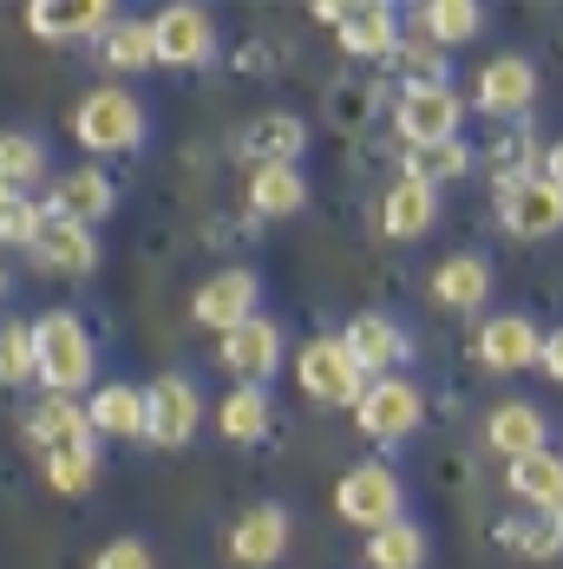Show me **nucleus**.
I'll use <instances>...</instances> for the list:
<instances>
[{
  "label": "nucleus",
  "instance_id": "obj_14",
  "mask_svg": "<svg viewBox=\"0 0 563 569\" xmlns=\"http://www.w3.org/2000/svg\"><path fill=\"white\" fill-rule=\"evenodd\" d=\"M33 262H40L47 276L79 282V276H92V269H99V236H92L86 223H72V217H47L40 242H33Z\"/></svg>",
  "mask_w": 563,
  "mask_h": 569
},
{
  "label": "nucleus",
  "instance_id": "obj_16",
  "mask_svg": "<svg viewBox=\"0 0 563 569\" xmlns=\"http://www.w3.org/2000/svg\"><path fill=\"white\" fill-rule=\"evenodd\" d=\"M537 321H524V315H492L485 328H478V360L492 367V373H524V367H537Z\"/></svg>",
  "mask_w": 563,
  "mask_h": 569
},
{
  "label": "nucleus",
  "instance_id": "obj_17",
  "mask_svg": "<svg viewBox=\"0 0 563 569\" xmlns=\"http://www.w3.org/2000/svg\"><path fill=\"white\" fill-rule=\"evenodd\" d=\"M485 446L505 458H531L551 446V426H544V412L537 406H524V399H505V406H492L485 412Z\"/></svg>",
  "mask_w": 563,
  "mask_h": 569
},
{
  "label": "nucleus",
  "instance_id": "obj_38",
  "mask_svg": "<svg viewBox=\"0 0 563 569\" xmlns=\"http://www.w3.org/2000/svg\"><path fill=\"white\" fill-rule=\"evenodd\" d=\"M92 569H158V557H151L145 537H112V543L92 557Z\"/></svg>",
  "mask_w": 563,
  "mask_h": 569
},
{
  "label": "nucleus",
  "instance_id": "obj_32",
  "mask_svg": "<svg viewBox=\"0 0 563 569\" xmlns=\"http://www.w3.org/2000/svg\"><path fill=\"white\" fill-rule=\"evenodd\" d=\"M419 27H426V40L446 53V47H465V40L485 27V13H478L472 0H433V7H419Z\"/></svg>",
  "mask_w": 563,
  "mask_h": 569
},
{
  "label": "nucleus",
  "instance_id": "obj_22",
  "mask_svg": "<svg viewBox=\"0 0 563 569\" xmlns=\"http://www.w3.org/2000/svg\"><path fill=\"white\" fill-rule=\"evenodd\" d=\"M433 223H439V190H426V183L399 177L394 190L381 197V229H387L394 242H413V236H426Z\"/></svg>",
  "mask_w": 563,
  "mask_h": 569
},
{
  "label": "nucleus",
  "instance_id": "obj_40",
  "mask_svg": "<svg viewBox=\"0 0 563 569\" xmlns=\"http://www.w3.org/2000/svg\"><path fill=\"white\" fill-rule=\"evenodd\" d=\"M544 177H551V183L563 190V138L551 144V151H544Z\"/></svg>",
  "mask_w": 563,
  "mask_h": 569
},
{
  "label": "nucleus",
  "instance_id": "obj_29",
  "mask_svg": "<svg viewBox=\"0 0 563 569\" xmlns=\"http://www.w3.org/2000/svg\"><path fill=\"white\" fill-rule=\"evenodd\" d=\"M419 563H426V537H419L413 517H399V523L367 537V569H419Z\"/></svg>",
  "mask_w": 563,
  "mask_h": 569
},
{
  "label": "nucleus",
  "instance_id": "obj_8",
  "mask_svg": "<svg viewBox=\"0 0 563 569\" xmlns=\"http://www.w3.org/2000/svg\"><path fill=\"white\" fill-rule=\"evenodd\" d=\"M197 426H204V399L197 387L184 380V373H165V380H151L145 387V439L151 446H190L197 439Z\"/></svg>",
  "mask_w": 563,
  "mask_h": 569
},
{
  "label": "nucleus",
  "instance_id": "obj_3",
  "mask_svg": "<svg viewBox=\"0 0 563 569\" xmlns=\"http://www.w3.org/2000/svg\"><path fill=\"white\" fill-rule=\"evenodd\" d=\"M295 387L308 399H322V406H360V393H367L374 380H367V367L347 353L340 335H322V341H308L295 353Z\"/></svg>",
  "mask_w": 563,
  "mask_h": 569
},
{
  "label": "nucleus",
  "instance_id": "obj_23",
  "mask_svg": "<svg viewBox=\"0 0 563 569\" xmlns=\"http://www.w3.org/2000/svg\"><path fill=\"white\" fill-rule=\"evenodd\" d=\"M86 419H92L99 439H145V387H131V380L99 387L86 399Z\"/></svg>",
  "mask_w": 563,
  "mask_h": 569
},
{
  "label": "nucleus",
  "instance_id": "obj_25",
  "mask_svg": "<svg viewBox=\"0 0 563 569\" xmlns=\"http://www.w3.org/2000/svg\"><path fill=\"white\" fill-rule=\"evenodd\" d=\"M485 295H492V269H485V256H446V262L433 269V301H439V308L472 315V308H485Z\"/></svg>",
  "mask_w": 563,
  "mask_h": 569
},
{
  "label": "nucleus",
  "instance_id": "obj_19",
  "mask_svg": "<svg viewBox=\"0 0 563 569\" xmlns=\"http://www.w3.org/2000/svg\"><path fill=\"white\" fill-rule=\"evenodd\" d=\"M112 210V177L99 171V164H79V171H66L53 183V197H47V217H72V223H99Z\"/></svg>",
  "mask_w": 563,
  "mask_h": 569
},
{
  "label": "nucleus",
  "instance_id": "obj_35",
  "mask_svg": "<svg viewBox=\"0 0 563 569\" xmlns=\"http://www.w3.org/2000/svg\"><path fill=\"white\" fill-rule=\"evenodd\" d=\"M27 380H40L33 321H0V387H27Z\"/></svg>",
  "mask_w": 563,
  "mask_h": 569
},
{
  "label": "nucleus",
  "instance_id": "obj_15",
  "mask_svg": "<svg viewBox=\"0 0 563 569\" xmlns=\"http://www.w3.org/2000/svg\"><path fill=\"white\" fill-rule=\"evenodd\" d=\"M282 557H288V511H282V505H256V511L236 517V530H229V563L276 569Z\"/></svg>",
  "mask_w": 563,
  "mask_h": 569
},
{
  "label": "nucleus",
  "instance_id": "obj_4",
  "mask_svg": "<svg viewBox=\"0 0 563 569\" xmlns=\"http://www.w3.org/2000/svg\"><path fill=\"white\" fill-rule=\"evenodd\" d=\"M419 419H426V399H419L413 380H399V373L374 380V387L360 393V406H354V426H360V439H374V446H399V439H413Z\"/></svg>",
  "mask_w": 563,
  "mask_h": 569
},
{
  "label": "nucleus",
  "instance_id": "obj_31",
  "mask_svg": "<svg viewBox=\"0 0 563 569\" xmlns=\"http://www.w3.org/2000/svg\"><path fill=\"white\" fill-rule=\"evenodd\" d=\"M217 426H224V439H236V446L263 439L269 432V399H263V387H229L224 406H217Z\"/></svg>",
  "mask_w": 563,
  "mask_h": 569
},
{
  "label": "nucleus",
  "instance_id": "obj_6",
  "mask_svg": "<svg viewBox=\"0 0 563 569\" xmlns=\"http://www.w3.org/2000/svg\"><path fill=\"white\" fill-rule=\"evenodd\" d=\"M458 118H465V99H458L452 79H439V86H406L399 106H394V124H399V138H406L413 151L458 138Z\"/></svg>",
  "mask_w": 563,
  "mask_h": 569
},
{
  "label": "nucleus",
  "instance_id": "obj_13",
  "mask_svg": "<svg viewBox=\"0 0 563 569\" xmlns=\"http://www.w3.org/2000/svg\"><path fill=\"white\" fill-rule=\"evenodd\" d=\"M27 27L40 40H106L118 13L112 0H40V7H27Z\"/></svg>",
  "mask_w": 563,
  "mask_h": 569
},
{
  "label": "nucleus",
  "instance_id": "obj_2",
  "mask_svg": "<svg viewBox=\"0 0 563 569\" xmlns=\"http://www.w3.org/2000/svg\"><path fill=\"white\" fill-rule=\"evenodd\" d=\"M145 131H151L145 99H138V92H125V86H99V92H86V99L72 106V138H79V151L125 158V151H138V144H145Z\"/></svg>",
  "mask_w": 563,
  "mask_h": 569
},
{
  "label": "nucleus",
  "instance_id": "obj_5",
  "mask_svg": "<svg viewBox=\"0 0 563 569\" xmlns=\"http://www.w3.org/2000/svg\"><path fill=\"white\" fill-rule=\"evenodd\" d=\"M498 223H505V236H517V242L557 236L563 229V190L544 171L537 177H505V183H498Z\"/></svg>",
  "mask_w": 563,
  "mask_h": 569
},
{
  "label": "nucleus",
  "instance_id": "obj_12",
  "mask_svg": "<svg viewBox=\"0 0 563 569\" xmlns=\"http://www.w3.org/2000/svg\"><path fill=\"white\" fill-rule=\"evenodd\" d=\"M531 99H537V72H531V59H517V53L485 59L478 79H472V106L492 112V118L531 112Z\"/></svg>",
  "mask_w": 563,
  "mask_h": 569
},
{
  "label": "nucleus",
  "instance_id": "obj_21",
  "mask_svg": "<svg viewBox=\"0 0 563 569\" xmlns=\"http://www.w3.org/2000/svg\"><path fill=\"white\" fill-rule=\"evenodd\" d=\"M340 341H347V353L367 367V380H387L399 360H406V335H399L387 315H360V321H347Z\"/></svg>",
  "mask_w": 563,
  "mask_h": 569
},
{
  "label": "nucleus",
  "instance_id": "obj_37",
  "mask_svg": "<svg viewBox=\"0 0 563 569\" xmlns=\"http://www.w3.org/2000/svg\"><path fill=\"white\" fill-rule=\"evenodd\" d=\"M40 229H47V203H13L7 217H0V242H13V249H33L40 242Z\"/></svg>",
  "mask_w": 563,
  "mask_h": 569
},
{
  "label": "nucleus",
  "instance_id": "obj_39",
  "mask_svg": "<svg viewBox=\"0 0 563 569\" xmlns=\"http://www.w3.org/2000/svg\"><path fill=\"white\" fill-rule=\"evenodd\" d=\"M537 367H544V373L563 387V328H551V335H544V347H537Z\"/></svg>",
  "mask_w": 563,
  "mask_h": 569
},
{
  "label": "nucleus",
  "instance_id": "obj_11",
  "mask_svg": "<svg viewBox=\"0 0 563 569\" xmlns=\"http://www.w3.org/2000/svg\"><path fill=\"white\" fill-rule=\"evenodd\" d=\"M151 47H158V66H204L217 53V20L204 7H165L151 20Z\"/></svg>",
  "mask_w": 563,
  "mask_h": 569
},
{
  "label": "nucleus",
  "instance_id": "obj_26",
  "mask_svg": "<svg viewBox=\"0 0 563 569\" xmlns=\"http://www.w3.org/2000/svg\"><path fill=\"white\" fill-rule=\"evenodd\" d=\"M308 203V177L295 164H256L249 171V210L256 217H295Z\"/></svg>",
  "mask_w": 563,
  "mask_h": 569
},
{
  "label": "nucleus",
  "instance_id": "obj_9",
  "mask_svg": "<svg viewBox=\"0 0 563 569\" xmlns=\"http://www.w3.org/2000/svg\"><path fill=\"white\" fill-rule=\"evenodd\" d=\"M217 367L236 373V387H263V380L282 367V328L269 321V315H249L243 328L217 335Z\"/></svg>",
  "mask_w": 563,
  "mask_h": 569
},
{
  "label": "nucleus",
  "instance_id": "obj_27",
  "mask_svg": "<svg viewBox=\"0 0 563 569\" xmlns=\"http://www.w3.org/2000/svg\"><path fill=\"white\" fill-rule=\"evenodd\" d=\"M0 183L20 190V197L33 183H47V144L33 131H0Z\"/></svg>",
  "mask_w": 563,
  "mask_h": 569
},
{
  "label": "nucleus",
  "instance_id": "obj_42",
  "mask_svg": "<svg viewBox=\"0 0 563 569\" xmlns=\"http://www.w3.org/2000/svg\"><path fill=\"white\" fill-rule=\"evenodd\" d=\"M0 295H7V269H0Z\"/></svg>",
  "mask_w": 563,
  "mask_h": 569
},
{
  "label": "nucleus",
  "instance_id": "obj_10",
  "mask_svg": "<svg viewBox=\"0 0 563 569\" xmlns=\"http://www.w3.org/2000/svg\"><path fill=\"white\" fill-rule=\"evenodd\" d=\"M256 301H263V282L249 269H217L210 282L190 295V321L210 328V335H229V328H243L256 315Z\"/></svg>",
  "mask_w": 563,
  "mask_h": 569
},
{
  "label": "nucleus",
  "instance_id": "obj_33",
  "mask_svg": "<svg viewBox=\"0 0 563 569\" xmlns=\"http://www.w3.org/2000/svg\"><path fill=\"white\" fill-rule=\"evenodd\" d=\"M99 59H106L112 72H145V66H158V47H151V20H118L112 33L99 40Z\"/></svg>",
  "mask_w": 563,
  "mask_h": 569
},
{
  "label": "nucleus",
  "instance_id": "obj_18",
  "mask_svg": "<svg viewBox=\"0 0 563 569\" xmlns=\"http://www.w3.org/2000/svg\"><path fill=\"white\" fill-rule=\"evenodd\" d=\"M27 439H33V452H72V446H92L99 432H92V419H86V406L79 399H40L33 412H27Z\"/></svg>",
  "mask_w": 563,
  "mask_h": 569
},
{
  "label": "nucleus",
  "instance_id": "obj_1",
  "mask_svg": "<svg viewBox=\"0 0 563 569\" xmlns=\"http://www.w3.org/2000/svg\"><path fill=\"white\" fill-rule=\"evenodd\" d=\"M33 353H40V387L53 399L86 393L92 373H99V347H92L86 321H79L72 308H53V315L33 321Z\"/></svg>",
  "mask_w": 563,
  "mask_h": 569
},
{
  "label": "nucleus",
  "instance_id": "obj_20",
  "mask_svg": "<svg viewBox=\"0 0 563 569\" xmlns=\"http://www.w3.org/2000/svg\"><path fill=\"white\" fill-rule=\"evenodd\" d=\"M505 485L517 491V505H531V511H544V517H563V458L551 446L531 458H511Z\"/></svg>",
  "mask_w": 563,
  "mask_h": 569
},
{
  "label": "nucleus",
  "instance_id": "obj_7",
  "mask_svg": "<svg viewBox=\"0 0 563 569\" xmlns=\"http://www.w3.org/2000/svg\"><path fill=\"white\" fill-rule=\"evenodd\" d=\"M399 505H406V491H399V478L387 471V465H354L347 478L335 485V511L354 523V530H387V523H399Z\"/></svg>",
  "mask_w": 563,
  "mask_h": 569
},
{
  "label": "nucleus",
  "instance_id": "obj_28",
  "mask_svg": "<svg viewBox=\"0 0 563 569\" xmlns=\"http://www.w3.org/2000/svg\"><path fill=\"white\" fill-rule=\"evenodd\" d=\"M40 478H47V491H59V498H86V491L99 485V446L47 452L40 458Z\"/></svg>",
  "mask_w": 563,
  "mask_h": 569
},
{
  "label": "nucleus",
  "instance_id": "obj_30",
  "mask_svg": "<svg viewBox=\"0 0 563 569\" xmlns=\"http://www.w3.org/2000/svg\"><path fill=\"white\" fill-rule=\"evenodd\" d=\"M243 144H249L256 164H295V151H302V118H288V112L256 118V124L243 131Z\"/></svg>",
  "mask_w": 563,
  "mask_h": 569
},
{
  "label": "nucleus",
  "instance_id": "obj_24",
  "mask_svg": "<svg viewBox=\"0 0 563 569\" xmlns=\"http://www.w3.org/2000/svg\"><path fill=\"white\" fill-rule=\"evenodd\" d=\"M340 47L354 59H387V53H399V13L394 7H347L340 13Z\"/></svg>",
  "mask_w": 563,
  "mask_h": 569
},
{
  "label": "nucleus",
  "instance_id": "obj_34",
  "mask_svg": "<svg viewBox=\"0 0 563 569\" xmlns=\"http://www.w3.org/2000/svg\"><path fill=\"white\" fill-rule=\"evenodd\" d=\"M472 171V151L458 144V138H446V144H426V151H406V171L413 183H426V190H439V183H452V177Z\"/></svg>",
  "mask_w": 563,
  "mask_h": 569
},
{
  "label": "nucleus",
  "instance_id": "obj_41",
  "mask_svg": "<svg viewBox=\"0 0 563 569\" xmlns=\"http://www.w3.org/2000/svg\"><path fill=\"white\" fill-rule=\"evenodd\" d=\"M13 203H20V190H7V183H0V217H7Z\"/></svg>",
  "mask_w": 563,
  "mask_h": 569
},
{
  "label": "nucleus",
  "instance_id": "obj_36",
  "mask_svg": "<svg viewBox=\"0 0 563 569\" xmlns=\"http://www.w3.org/2000/svg\"><path fill=\"white\" fill-rule=\"evenodd\" d=\"M498 543H505V550H517V557H537V563H544V557H557V550H563V517L505 523V530H498Z\"/></svg>",
  "mask_w": 563,
  "mask_h": 569
}]
</instances>
